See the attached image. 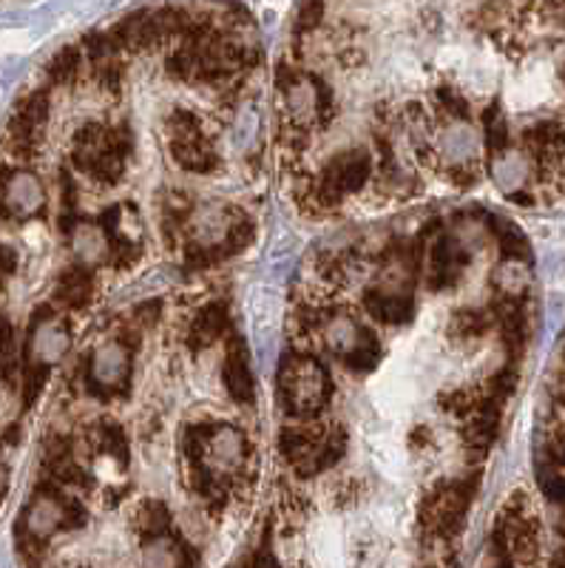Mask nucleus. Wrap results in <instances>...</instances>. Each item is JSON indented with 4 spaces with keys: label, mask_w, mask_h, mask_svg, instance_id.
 <instances>
[{
    "label": "nucleus",
    "mask_w": 565,
    "mask_h": 568,
    "mask_svg": "<svg viewBox=\"0 0 565 568\" xmlns=\"http://www.w3.org/2000/svg\"><path fill=\"white\" fill-rule=\"evenodd\" d=\"M284 111L296 125L310 123L319 114V103H322V94H319V85L310 78H296L284 85Z\"/></svg>",
    "instance_id": "obj_7"
},
{
    "label": "nucleus",
    "mask_w": 565,
    "mask_h": 568,
    "mask_svg": "<svg viewBox=\"0 0 565 568\" xmlns=\"http://www.w3.org/2000/svg\"><path fill=\"white\" fill-rule=\"evenodd\" d=\"M435 154L446 162V165H470V162L481 160L483 154V134L477 125L466 123V120H450L441 125L435 134Z\"/></svg>",
    "instance_id": "obj_1"
},
{
    "label": "nucleus",
    "mask_w": 565,
    "mask_h": 568,
    "mask_svg": "<svg viewBox=\"0 0 565 568\" xmlns=\"http://www.w3.org/2000/svg\"><path fill=\"white\" fill-rule=\"evenodd\" d=\"M287 387H290V395H293L299 404H310V400H315L319 395H322L324 373L310 362L296 364V369H293L287 378Z\"/></svg>",
    "instance_id": "obj_9"
},
{
    "label": "nucleus",
    "mask_w": 565,
    "mask_h": 568,
    "mask_svg": "<svg viewBox=\"0 0 565 568\" xmlns=\"http://www.w3.org/2000/svg\"><path fill=\"white\" fill-rule=\"evenodd\" d=\"M129 349L120 342H103L91 353L89 375L97 387H117L129 375Z\"/></svg>",
    "instance_id": "obj_5"
},
{
    "label": "nucleus",
    "mask_w": 565,
    "mask_h": 568,
    "mask_svg": "<svg viewBox=\"0 0 565 568\" xmlns=\"http://www.w3.org/2000/svg\"><path fill=\"white\" fill-rule=\"evenodd\" d=\"M495 282H497V287H501V291H506V293L526 291V284H528L526 265H521V262H506V265L497 267Z\"/></svg>",
    "instance_id": "obj_10"
},
{
    "label": "nucleus",
    "mask_w": 565,
    "mask_h": 568,
    "mask_svg": "<svg viewBox=\"0 0 565 568\" xmlns=\"http://www.w3.org/2000/svg\"><path fill=\"white\" fill-rule=\"evenodd\" d=\"M231 233V213L216 202H205L191 213V236L200 245H219Z\"/></svg>",
    "instance_id": "obj_6"
},
{
    "label": "nucleus",
    "mask_w": 565,
    "mask_h": 568,
    "mask_svg": "<svg viewBox=\"0 0 565 568\" xmlns=\"http://www.w3.org/2000/svg\"><path fill=\"white\" fill-rule=\"evenodd\" d=\"M488 174L501 194L517 196L521 191H526L534 176L532 156L526 151H501L488 165Z\"/></svg>",
    "instance_id": "obj_4"
},
{
    "label": "nucleus",
    "mask_w": 565,
    "mask_h": 568,
    "mask_svg": "<svg viewBox=\"0 0 565 568\" xmlns=\"http://www.w3.org/2000/svg\"><path fill=\"white\" fill-rule=\"evenodd\" d=\"M324 342H327V347L333 349V353H353L361 342V329L359 324H355V318L347 316V313H339V316L330 318V322L324 324Z\"/></svg>",
    "instance_id": "obj_8"
},
{
    "label": "nucleus",
    "mask_w": 565,
    "mask_h": 568,
    "mask_svg": "<svg viewBox=\"0 0 565 568\" xmlns=\"http://www.w3.org/2000/svg\"><path fill=\"white\" fill-rule=\"evenodd\" d=\"M248 458V440L239 426H219L208 438V466L216 475H233L244 466Z\"/></svg>",
    "instance_id": "obj_3"
},
{
    "label": "nucleus",
    "mask_w": 565,
    "mask_h": 568,
    "mask_svg": "<svg viewBox=\"0 0 565 568\" xmlns=\"http://www.w3.org/2000/svg\"><path fill=\"white\" fill-rule=\"evenodd\" d=\"M65 253L74 267H103L111 258L109 236L97 222H74L65 231Z\"/></svg>",
    "instance_id": "obj_2"
}]
</instances>
